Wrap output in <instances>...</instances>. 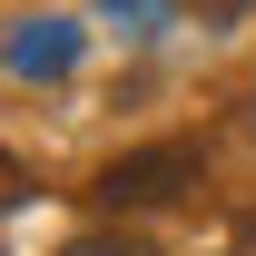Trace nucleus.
Masks as SVG:
<instances>
[{
    "label": "nucleus",
    "mask_w": 256,
    "mask_h": 256,
    "mask_svg": "<svg viewBox=\"0 0 256 256\" xmlns=\"http://www.w3.org/2000/svg\"><path fill=\"white\" fill-rule=\"evenodd\" d=\"M197 188V148L188 138H158V148H128V158H108L89 178V197L108 207V217H138V207H168V197Z\"/></svg>",
    "instance_id": "f257e3e1"
},
{
    "label": "nucleus",
    "mask_w": 256,
    "mask_h": 256,
    "mask_svg": "<svg viewBox=\"0 0 256 256\" xmlns=\"http://www.w3.org/2000/svg\"><path fill=\"white\" fill-rule=\"evenodd\" d=\"M69 256H158V246H148V236H128V226H98V236H79Z\"/></svg>",
    "instance_id": "f03ea898"
},
{
    "label": "nucleus",
    "mask_w": 256,
    "mask_h": 256,
    "mask_svg": "<svg viewBox=\"0 0 256 256\" xmlns=\"http://www.w3.org/2000/svg\"><path fill=\"white\" fill-rule=\"evenodd\" d=\"M236 256H256V207H246V217H236Z\"/></svg>",
    "instance_id": "7ed1b4c3"
},
{
    "label": "nucleus",
    "mask_w": 256,
    "mask_h": 256,
    "mask_svg": "<svg viewBox=\"0 0 256 256\" xmlns=\"http://www.w3.org/2000/svg\"><path fill=\"white\" fill-rule=\"evenodd\" d=\"M197 10H246V0H197Z\"/></svg>",
    "instance_id": "20e7f679"
}]
</instances>
